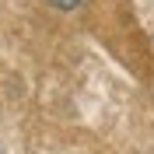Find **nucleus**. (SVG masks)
Segmentation results:
<instances>
[{
  "label": "nucleus",
  "instance_id": "f257e3e1",
  "mask_svg": "<svg viewBox=\"0 0 154 154\" xmlns=\"http://www.w3.org/2000/svg\"><path fill=\"white\" fill-rule=\"evenodd\" d=\"M46 4H49L53 11H77L84 0H46Z\"/></svg>",
  "mask_w": 154,
  "mask_h": 154
}]
</instances>
